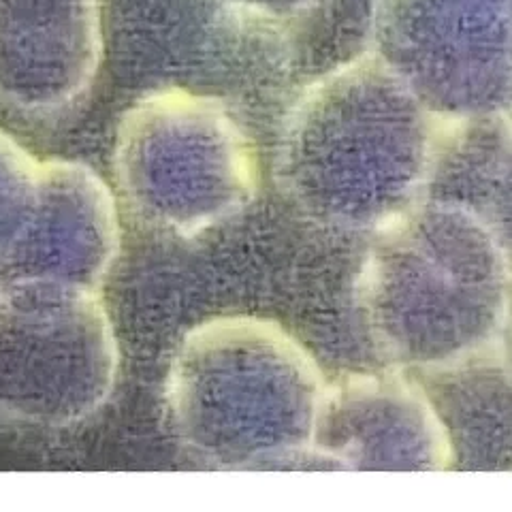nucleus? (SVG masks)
I'll list each match as a JSON object with an SVG mask.
<instances>
[{"label": "nucleus", "mask_w": 512, "mask_h": 512, "mask_svg": "<svg viewBox=\"0 0 512 512\" xmlns=\"http://www.w3.org/2000/svg\"><path fill=\"white\" fill-rule=\"evenodd\" d=\"M323 391L308 352L280 327L218 318L184 338L167 414L190 451L242 466L310 444Z\"/></svg>", "instance_id": "1"}, {"label": "nucleus", "mask_w": 512, "mask_h": 512, "mask_svg": "<svg viewBox=\"0 0 512 512\" xmlns=\"http://www.w3.org/2000/svg\"><path fill=\"white\" fill-rule=\"evenodd\" d=\"M446 120L374 54L314 82L291 109L280 139V175L316 220H350L359 171L427 180Z\"/></svg>", "instance_id": "2"}, {"label": "nucleus", "mask_w": 512, "mask_h": 512, "mask_svg": "<svg viewBox=\"0 0 512 512\" xmlns=\"http://www.w3.org/2000/svg\"><path fill=\"white\" fill-rule=\"evenodd\" d=\"M114 167L133 216L184 237L242 210L259 171L252 143L224 107L180 88L152 92L126 111Z\"/></svg>", "instance_id": "3"}, {"label": "nucleus", "mask_w": 512, "mask_h": 512, "mask_svg": "<svg viewBox=\"0 0 512 512\" xmlns=\"http://www.w3.org/2000/svg\"><path fill=\"white\" fill-rule=\"evenodd\" d=\"M118 344L99 291L58 280L0 284V416L67 427L114 391Z\"/></svg>", "instance_id": "4"}, {"label": "nucleus", "mask_w": 512, "mask_h": 512, "mask_svg": "<svg viewBox=\"0 0 512 512\" xmlns=\"http://www.w3.org/2000/svg\"><path fill=\"white\" fill-rule=\"evenodd\" d=\"M372 43L442 120L512 111V0H376Z\"/></svg>", "instance_id": "5"}, {"label": "nucleus", "mask_w": 512, "mask_h": 512, "mask_svg": "<svg viewBox=\"0 0 512 512\" xmlns=\"http://www.w3.org/2000/svg\"><path fill=\"white\" fill-rule=\"evenodd\" d=\"M105 0H0V105L52 116L77 103L103 60Z\"/></svg>", "instance_id": "6"}, {"label": "nucleus", "mask_w": 512, "mask_h": 512, "mask_svg": "<svg viewBox=\"0 0 512 512\" xmlns=\"http://www.w3.org/2000/svg\"><path fill=\"white\" fill-rule=\"evenodd\" d=\"M118 250L116 201L99 175L73 160H45L35 210L0 265V284L39 278L99 291Z\"/></svg>", "instance_id": "7"}, {"label": "nucleus", "mask_w": 512, "mask_h": 512, "mask_svg": "<svg viewBox=\"0 0 512 512\" xmlns=\"http://www.w3.org/2000/svg\"><path fill=\"white\" fill-rule=\"evenodd\" d=\"M41 163L0 131V265L28 224L39 192Z\"/></svg>", "instance_id": "8"}, {"label": "nucleus", "mask_w": 512, "mask_h": 512, "mask_svg": "<svg viewBox=\"0 0 512 512\" xmlns=\"http://www.w3.org/2000/svg\"><path fill=\"white\" fill-rule=\"evenodd\" d=\"M214 3L237 15V18L265 24H284L303 18L323 0H214Z\"/></svg>", "instance_id": "9"}]
</instances>
